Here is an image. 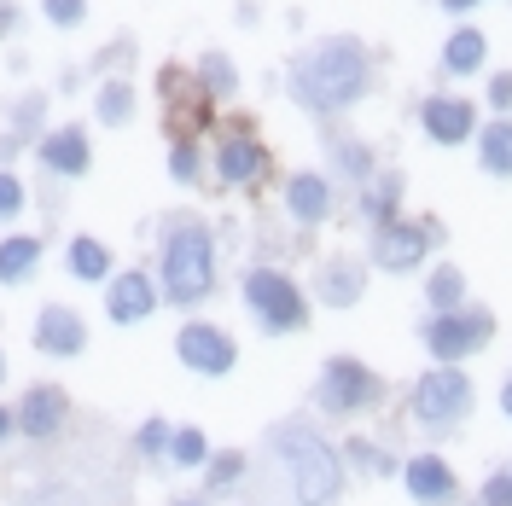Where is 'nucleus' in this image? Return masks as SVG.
<instances>
[{"label": "nucleus", "instance_id": "31", "mask_svg": "<svg viewBox=\"0 0 512 506\" xmlns=\"http://www.w3.org/2000/svg\"><path fill=\"white\" fill-rule=\"evenodd\" d=\"M41 12H47L53 24L70 30V24H82V18H88V0H41Z\"/></svg>", "mask_w": 512, "mask_h": 506}, {"label": "nucleus", "instance_id": "9", "mask_svg": "<svg viewBox=\"0 0 512 506\" xmlns=\"http://www.w3.org/2000/svg\"><path fill=\"white\" fill-rule=\"evenodd\" d=\"M431 239H437L431 222H384L379 233H373V262H379L384 274H408V268L425 262Z\"/></svg>", "mask_w": 512, "mask_h": 506}, {"label": "nucleus", "instance_id": "4", "mask_svg": "<svg viewBox=\"0 0 512 506\" xmlns=\"http://www.w3.org/2000/svg\"><path fill=\"white\" fill-rule=\"evenodd\" d=\"M379 396H384L379 373H373V367H361L355 355H332V361L320 367L315 402H320V413H332V419H355V413L373 408Z\"/></svg>", "mask_w": 512, "mask_h": 506}, {"label": "nucleus", "instance_id": "7", "mask_svg": "<svg viewBox=\"0 0 512 506\" xmlns=\"http://www.w3.org/2000/svg\"><path fill=\"white\" fill-rule=\"evenodd\" d=\"M489 338H495V315H483V309H454V315L425 320V349L437 355V367H460Z\"/></svg>", "mask_w": 512, "mask_h": 506}, {"label": "nucleus", "instance_id": "16", "mask_svg": "<svg viewBox=\"0 0 512 506\" xmlns=\"http://www.w3.org/2000/svg\"><path fill=\"white\" fill-rule=\"evenodd\" d=\"M286 210L303 227L326 222V210H332V187H326V175H291L286 181Z\"/></svg>", "mask_w": 512, "mask_h": 506}, {"label": "nucleus", "instance_id": "30", "mask_svg": "<svg viewBox=\"0 0 512 506\" xmlns=\"http://www.w3.org/2000/svg\"><path fill=\"white\" fill-rule=\"evenodd\" d=\"M169 437H175V431H169V419H146V425L134 431V448H140L146 460H169Z\"/></svg>", "mask_w": 512, "mask_h": 506}, {"label": "nucleus", "instance_id": "23", "mask_svg": "<svg viewBox=\"0 0 512 506\" xmlns=\"http://www.w3.org/2000/svg\"><path fill=\"white\" fill-rule=\"evenodd\" d=\"M361 268H355V262H332V268H326V280H320V297H326V303H338V309H350L355 297H361Z\"/></svg>", "mask_w": 512, "mask_h": 506}, {"label": "nucleus", "instance_id": "21", "mask_svg": "<svg viewBox=\"0 0 512 506\" xmlns=\"http://www.w3.org/2000/svg\"><path fill=\"white\" fill-rule=\"evenodd\" d=\"M478 158L489 175H512V123L501 117V123H489L478 134Z\"/></svg>", "mask_w": 512, "mask_h": 506}, {"label": "nucleus", "instance_id": "37", "mask_svg": "<svg viewBox=\"0 0 512 506\" xmlns=\"http://www.w3.org/2000/svg\"><path fill=\"white\" fill-rule=\"evenodd\" d=\"M12 431H18V419H12V408H0V443H6Z\"/></svg>", "mask_w": 512, "mask_h": 506}, {"label": "nucleus", "instance_id": "36", "mask_svg": "<svg viewBox=\"0 0 512 506\" xmlns=\"http://www.w3.org/2000/svg\"><path fill=\"white\" fill-rule=\"evenodd\" d=\"M489 105H501V111L512 105V70H501V76L489 82Z\"/></svg>", "mask_w": 512, "mask_h": 506}, {"label": "nucleus", "instance_id": "8", "mask_svg": "<svg viewBox=\"0 0 512 506\" xmlns=\"http://www.w3.org/2000/svg\"><path fill=\"white\" fill-rule=\"evenodd\" d=\"M175 355H181V367H192L198 379H227L239 367V344L227 338L222 326H210V320H187L181 338H175Z\"/></svg>", "mask_w": 512, "mask_h": 506}, {"label": "nucleus", "instance_id": "17", "mask_svg": "<svg viewBox=\"0 0 512 506\" xmlns=\"http://www.w3.org/2000/svg\"><path fill=\"white\" fill-rule=\"evenodd\" d=\"M88 158H94V152H88V134H82V128H53V134L41 140V163L59 169V175H82Z\"/></svg>", "mask_w": 512, "mask_h": 506}, {"label": "nucleus", "instance_id": "1", "mask_svg": "<svg viewBox=\"0 0 512 506\" xmlns=\"http://www.w3.org/2000/svg\"><path fill=\"white\" fill-rule=\"evenodd\" d=\"M367 88V53L355 41H320L315 53L291 64V94L309 111H344Z\"/></svg>", "mask_w": 512, "mask_h": 506}, {"label": "nucleus", "instance_id": "40", "mask_svg": "<svg viewBox=\"0 0 512 506\" xmlns=\"http://www.w3.org/2000/svg\"><path fill=\"white\" fill-rule=\"evenodd\" d=\"M169 506H198V501H169Z\"/></svg>", "mask_w": 512, "mask_h": 506}, {"label": "nucleus", "instance_id": "2", "mask_svg": "<svg viewBox=\"0 0 512 506\" xmlns=\"http://www.w3.org/2000/svg\"><path fill=\"white\" fill-rule=\"evenodd\" d=\"M274 448L286 460L297 506H332L344 495V454L309 425H274Z\"/></svg>", "mask_w": 512, "mask_h": 506}, {"label": "nucleus", "instance_id": "34", "mask_svg": "<svg viewBox=\"0 0 512 506\" xmlns=\"http://www.w3.org/2000/svg\"><path fill=\"white\" fill-rule=\"evenodd\" d=\"M478 506H512V466H507V472H495L489 483H483Z\"/></svg>", "mask_w": 512, "mask_h": 506}, {"label": "nucleus", "instance_id": "12", "mask_svg": "<svg viewBox=\"0 0 512 506\" xmlns=\"http://www.w3.org/2000/svg\"><path fill=\"white\" fill-rule=\"evenodd\" d=\"M152 309H158V285L146 274H117L105 285V315L117 326H140V320H152Z\"/></svg>", "mask_w": 512, "mask_h": 506}, {"label": "nucleus", "instance_id": "15", "mask_svg": "<svg viewBox=\"0 0 512 506\" xmlns=\"http://www.w3.org/2000/svg\"><path fill=\"white\" fill-rule=\"evenodd\" d=\"M216 169H222V181L245 187V181H256L268 169V152H262V140H251V134H233V140H222V152H216Z\"/></svg>", "mask_w": 512, "mask_h": 506}, {"label": "nucleus", "instance_id": "11", "mask_svg": "<svg viewBox=\"0 0 512 506\" xmlns=\"http://www.w3.org/2000/svg\"><path fill=\"white\" fill-rule=\"evenodd\" d=\"M402 489L414 495V506H448L460 483L443 454H414V460H402Z\"/></svg>", "mask_w": 512, "mask_h": 506}, {"label": "nucleus", "instance_id": "35", "mask_svg": "<svg viewBox=\"0 0 512 506\" xmlns=\"http://www.w3.org/2000/svg\"><path fill=\"white\" fill-rule=\"evenodd\" d=\"M338 163L355 169V175H367V169H373V152H367V146H338Z\"/></svg>", "mask_w": 512, "mask_h": 506}, {"label": "nucleus", "instance_id": "32", "mask_svg": "<svg viewBox=\"0 0 512 506\" xmlns=\"http://www.w3.org/2000/svg\"><path fill=\"white\" fill-rule=\"evenodd\" d=\"M169 169H175V181H198V146H192V140H175Z\"/></svg>", "mask_w": 512, "mask_h": 506}, {"label": "nucleus", "instance_id": "26", "mask_svg": "<svg viewBox=\"0 0 512 506\" xmlns=\"http://www.w3.org/2000/svg\"><path fill=\"white\" fill-rule=\"evenodd\" d=\"M396 198H402V181H396V175H373V187H367V198H361V210L384 227V222H396V216H390Z\"/></svg>", "mask_w": 512, "mask_h": 506}, {"label": "nucleus", "instance_id": "22", "mask_svg": "<svg viewBox=\"0 0 512 506\" xmlns=\"http://www.w3.org/2000/svg\"><path fill=\"white\" fill-rule=\"evenodd\" d=\"M483 64V35L478 30H454L448 35V47H443V70L448 76H472Z\"/></svg>", "mask_w": 512, "mask_h": 506}, {"label": "nucleus", "instance_id": "28", "mask_svg": "<svg viewBox=\"0 0 512 506\" xmlns=\"http://www.w3.org/2000/svg\"><path fill=\"white\" fill-rule=\"evenodd\" d=\"M134 117V88L128 82H105L99 88V123H128Z\"/></svg>", "mask_w": 512, "mask_h": 506}, {"label": "nucleus", "instance_id": "3", "mask_svg": "<svg viewBox=\"0 0 512 506\" xmlns=\"http://www.w3.org/2000/svg\"><path fill=\"white\" fill-rule=\"evenodd\" d=\"M216 285V245H210V227L181 216L163 233V297L169 303H204Z\"/></svg>", "mask_w": 512, "mask_h": 506}, {"label": "nucleus", "instance_id": "18", "mask_svg": "<svg viewBox=\"0 0 512 506\" xmlns=\"http://www.w3.org/2000/svg\"><path fill=\"white\" fill-rule=\"evenodd\" d=\"M169 466H175V472H204V466H210V437H204L198 425H175V437H169Z\"/></svg>", "mask_w": 512, "mask_h": 506}, {"label": "nucleus", "instance_id": "33", "mask_svg": "<svg viewBox=\"0 0 512 506\" xmlns=\"http://www.w3.org/2000/svg\"><path fill=\"white\" fill-rule=\"evenodd\" d=\"M24 210V181L18 175H0V222H12Z\"/></svg>", "mask_w": 512, "mask_h": 506}, {"label": "nucleus", "instance_id": "13", "mask_svg": "<svg viewBox=\"0 0 512 506\" xmlns=\"http://www.w3.org/2000/svg\"><path fill=\"white\" fill-rule=\"evenodd\" d=\"M419 123H425V134L437 140V146H466L472 134H478V117H472V105L466 99H425V111H419Z\"/></svg>", "mask_w": 512, "mask_h": 506}, {"label": "nucleus", "instance_id": "6", "mask_svg": "<svg viewBox=\"0 0 512 506\" xmlns=\"http://www.w3.org/2000/svg\"><path fill=\"white\" fill-rule=\"evenodd\" d=\"M472 413V379L460 367H431L425 379L414 384V419L425 431H448Z\"/></svg>", "mask_w": 512, "mask_h": 506}, {"label": "nucleus", "instance_id": "41", "mask_svg": "<svg viewBox=\"0 0 512 506\" xmlns=\"http://www.w3.org/2000/svg\"><path fill=\"white\" fill-rule=\"evenodd\" d=\"M0 379H6V355H0Z\"/></svg>", "mask_w": 512, "mask_h": 506}, {"label": "nucleus", "instance_id": "19", "mask_svg": "<svg viewBox=\"0 0 512 506\" xmlns=\"http://www.w3.org/2000/svg\"><path fill=\"white\" fill-rule=\"evenodd\" d=\"M35 262H41V239H30V233L6 239V245H0V280H6V285H24L35 274Z\"/></svg>", "mask_w": 512, "mask_h": 506}, {"label": "nucleus", "instance_id": "29", "mask_svg": "<svg viewBox=\"0 0 512 506\" xmlns=\"http://www.w3.org/2000/svg\"><path fill=\"white\" fill-rule=\"evenodd\" d=\"M239 477H245V454H239V448L210 454V466H204V483H210V489H233Z\"/></svg>", "mask_w": 512, "mask_h": 506}, {"label": "nucleus", "instance_id": "25", "mask_svg": "<svg viewBox=\"0 0 512 506\" xmlns=\"http://www.w3.org/2000/svg\"><path fill=\"white\" fill-rule=\"evenodd\" d=\"M344 460H350L355 472H367V477H396L402 472V466H396L379 443H367V437H350V443H344Z\"/></svg>", "mask_w": 512, "mask_h": 506}, {"label": "nucleus", "instance_id": "39", "mask_svg": "<svg viewBox=\"0 0 512 506\" xmlns=\"http://www.w3.org/2000/svg\"><path fill=\"white\" fill-rule=\"evenodd\" d=\"M448 12H472V6H478V0H443Z\"/></svg>", "mask_w": 512, "mask_h": 506}, {"label": "nucleus", "instance_id": "10", "mask_svg": "<svg viewBox=\"0 0 512 506\" xmlns=\"http://www.w3.org/2000/svg\"><path fill=\"white\" fill-rule=\"evenodd\" d=\"M12 419H18V431H24L30 443H53L64 431V419H70V396H64L59 384H30L24 402L12 408Z\"/></svg>", "mask_w": 512, "mask_h": 506}, {"label": "nucleus", "instance_id": "24", "mask_svg": "<svg viewBox=\"0 0 512 506\" xmlns=\"http://www.w3.org/2000/svg\"><path fill=\"white\" fill-rule=\"evenodd\" d=\"M425 297H431L437 315H454V309L466 303V274H460V268H437L431 285H425Z\"/></svg>", "mask_w": 512, "mask_h": 506}, {"label": "nucleus", "instance_id": "14", "mask_svg": "<svg viewBox=\"0 0 512 506\" xmlns=\"http://www.w3.org/2000/svg\"><path fill=\"white\" fill-rule=\"evenodd\" d=\"M35 349L41 355H82L88 349V326H82V315L76 309H41V320H35Z\"/></svg>", "mask_w": 512, "mask_h": 506}, {"label": "nucleus", "instance_id": "38", "mask_svg": "<svg viewBox=\"0 0 512 506\" xmlns=\"http://www.w3.org/2000/svg\"><path fill=\"white\" fill-rule=\"evenodd\" d=\"M501 413H507V419H512V379L501 384Z\"/></svg>", "mask_w": 512, "mask_h": 506}, {"label": "nucleus", "instance_id": "27", "mask_svg": "<svg viewBox=\"0 0 512 506\" xmlns=\"http://www.w3.org/2000/svg\"><path fill=\"white\" fill-rule=\"evenodd\" d=\"M198 82H204V94H233V88H239L233 59H222V53H204V59H198Z\"/></svg>", "mask_w": 512, "mask_h": 506}, {"label": "nucleus", "instance_id": "20", "mask_svg": "<svg viewBox=\"0 0 512 506\" xmlns=\"http://www.w3.org/2000/svg\"><path fill=\"white\" fill-rule=\"evenodd\" d=\"M64 262H70V274H76V280H105V274H111V251H105L99 239H88V233H82V239H70Z\"/></svg>", "mask_w": 512, "mask_h": 506}, {"label": "nucleus", "instance_id": "5", "mask_svg": "<svg viewBox=\"0 0 512 506\" xmlns=\"http://www.w3.org/2000/svg\"><path fill=\"white\" fill-rule=\"evenodd\" d=\"M245 303H251L256 326H262V332H274V338H286V332H297V326L309 320L303 291H297L286 274H274V268H256V274H245Z\"/></svg>", "mask_w": 512, "mask_h": 506}]
</instances>
